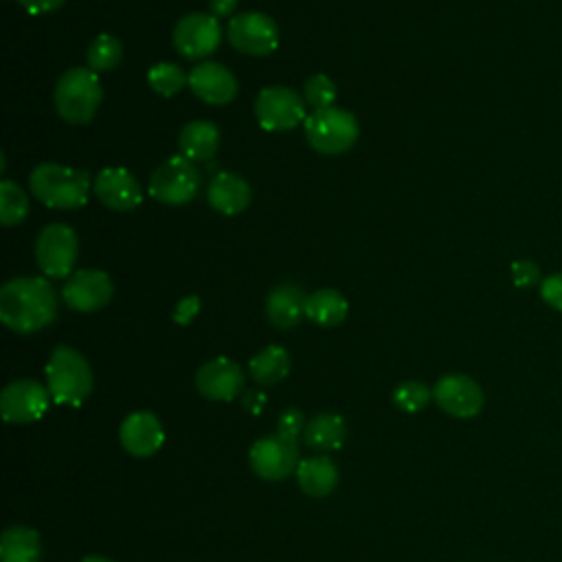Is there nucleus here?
<instances>
[{"label": "nucleus", "instance_id": "c756f323", "mask_svg": "<svg viewBox=\"0 0 562 562\" xmlns=\"http://www.w3.org/2000/svg\"><path fill=\"white\" fill-rule=\"evenodd\" d=\"M430 397H432V391L424 382H417V380L402 382L393 391V404L404 413H417V411L426 408Z\"/></svg>", "mask_w": 562, "mask_h": 562}, {"label": "nucleus", "instance_id": "4c0bfd02", "mask_svg": "<svg viewBox=\"0 0 562 562\" xmlns=\"http://www.w3.org/2000/svg\"><path fill=\"white\" fill-rule=\"evenodd\" d=\"M237 4H239V0H211L209 9L215 18H228L235 13Z\"/></svg>", "mask_w": 562, "mask_h": 562}, {"label": "nucleus", "instance_id": "423d86ee", "mask_svg": "<svg viewBox=\"0 0 562 562\" xmlns=\"http://www.w3.org/2000/svg\"><path fill=\"white\" fill-rule=\"evenodd\" d=\"M200 189V171L193 160L171 156L160 162L149 178V195L162 204L180 206L193 200Z\"/></svg>", "mask_w": 562, "mask_h": 562}, {"label": "nucleus", "instance_id": "4468645a", "mask_svg": "<svg viewBox=\"0 0 562 562\" xmlns=\"http://www.w3.org/2000/svg\"><path fill=\"white\" fill-rule=\"evenodd\" d=\"M114 294V283L103 270H79L70 274L61 288V299L68 307L77 312H97L110 303Z\"/></svg>", "mask_w": 562, "mask_h": 562}, {"label": "nucleus", "instance_id": "1a4fd4ad", "mask_svg": "<svg viewBox=\"0 0 562 562\" xmlns=\"http://www.w3.org/2000/svg\"><path fill=\"white\" fill-rule=\"evenodd\" d=\"M228 42L244 55L263 57L279 46V29L270 15L244 11L228 22Z\"/></svg>", "mask_w": 562, "mask_h": 562}, {"label": "nucleus", "instance_id": "9b49d317", "mask_svg": "<svg viewBox=\"0 0 562 562\" xmlns=\"http://www.w3.org/2000/svg\"><path fill=\"white\" fill-rule=\"evenodd\" d=\"M173 46L187 59H204L217 50L222 26L213 13H189L173 26Z\"/></svg>", "mask_w": 562, "mask_h": 562}, {"label": "nucleus", "instance_id": "473e14b6", "mask_svg": "<svg viewBox=\"0 0 562 562\" xmlns=\"http://www.w3.org/2000/svg\"><path fill=\"white\" fill-rule=\"evenodd\" d=\"M540 299L555 312H562V270L547 274L538 285Z\"/></svg>", "mask_w": 562, "mask_h": 562}, {"label": "nucleus", "instance_id": "39448f33", "mask_svg": "<svg viewBox=\"0 0 562 562\" xmlns=\"http://www.w3.org/2000/svg\"><path fill=\"white\" fill-rule=\"evenodd\" d=\"M360 136V125L356 116L342 108L314 110L305 119V138L312 149L334 156L345 154L356 145Z\"/></svg>", "mask_w": 562, "mask_h": 562}, {"label": "nucleus", "instance_id": "bb28decb", "mask_svg": "<svg viewBox=\"0 0 562 562\" xmlns=\"http://www.w3.org/2000/svg\"><path fill=\"white\" fill-rule=\"evenodd\" d=\"M123 57V44L119 37L114 35H99L92 40V44L88 46V53H86V59H88V68L94 70L97 75L99 72H105V70H112Z\"/></svg>", "mask_w": 562, "mask_h": 562}, {"label": "nucleus", "instance_id": "2f4dec72", "mask_svg": "<svg viewBox=\"0 0 562 562\" xmlns=\"http://www.w3.org/2000/svg\"><path fill=\"white\" fill-rule=\"evenodd\" d=\"M512 281L516 288H533L540 285V266L531 259H518L512 263Z\"/></svg>", "mask_w": 562, "mask_h": 562}, {"label": "nucleus", "instance_id": "ddd939ff", "mask_svg": "<svg viewBox=\"0 0 562 562\" xmlns=\"http://www.w3.org/2000/svg\"><path fill=\"white\" fill-rule=\"evenodd\" d=\"M50 402L48 389H44L37 380H13L0 393V411L4 422L9 424H29L37 422Z\"/></svg>", "mask_w": 562, "mask_h": 562}, {"label": "nucleus", "instance_id": "7c9ffc66", "mask_svg": "<svg viewBox=\"0 0 562 562\" xmlns=\"http://www.w3.org/2000/svg\"><path fill=\"white\" fill-rule=\"evenodd\" d=\"M303 97H305V101H307L314 110L331 108V105H334V99H336V86H334V81H331L327 75L318 72V75H312V77L305 81Z\"/></svg>", "mask_w": 562, "mask_h": 562}, {"label": "nucleus", "instance_id": "e433bc0d", "mask_svg": "<svg viewBox=\"0 0 562 562\" xmlns=\"http://www.w3.org/2000/svg\"><path fill=\"white\" fill-rule=\"evenodd\" d=\"M263 404H266V395H263L261 391H257V389L246 391V393H244V397H241V406H244V411H248V413H252V415L261 413V411H263Z\"/></svg>", "mask_w": 562, "mask_h": 562}, {"label": "nucleus", "instance_id": "f3484780", "mask_svg": "<svg viewBox=\"0 0 562 562\" xmlns=\"http://www.w3.org/2000/svg\"><path fill=\"white\" fill-rule=\"evenodd\" d=\"M191 92L211 105L231 103L237 97L235 75L217 61H200L189 72Z\"/></svg>", "mask_w": 562, "mask_h": 562}, {"label": "nucleus", "instance_id": "20e7f679", "mask_svg": "<svg viewBox=\"0 0 562 562\" xmlns=\"http://www.w3.org/2000/svg\"><path fill=\"white\" fill-rule=\"evenodd\" d=\"M103 99V86L99 81V75L90 70L88 66H77L66 70L55 86L53 101L57 114L75 125L88 123Z\"/></svg>", "mask_w": 562, "mask_h": 562}, {"label": "nucleus", "instance_id": "c85d7f7f", "mask_svg": "<svg viewBox=\"0 0 562 562\" xmlns=\"http://www.w3.org/2000/svg\"><path fill=\"white\" fill-rule=\"evenodd\" d=\"M147 81H149V88L160 97H173L189 83V75H184L182 68L176 64L160 61L149 68Z\"/></svg>", "mask_w": 562, "mask_h": 562}, {"label": "nucleus", "instance_id": "7ed1b4c3", "mask_svg": "<svg viewBox=\"0 0 562 562\" xmlns=\"http://www.w3.org/2000/svg\"><path fill=\"white\" fill-rule=\"evenodd\" d=\"M92 369L88 360L72 347L53 349L46 364V389L55 404L79 406L92 391Z\"/></svg>", "mask_w": 562, "mask_h": 562}, {"label": "nucleus", "instance_id": "f704fd0d", "mask_svg": "<svg viewBox=\"0 0 562 562\" xmlns=\"http://www.w3.org/2000/svg\"><path fill=\"white\" fill-rule=\"evenodd\" d=\"M198 312H200V296L189 294L176 303L171 318L176 325H189L198 316Z\"/></svg>", "mask_w": 562, "mask_h": 562}, {"label": "nucleus", "instance_id": "2eb2a0df", "mask_svg": "<svg viewBox=\"0 0 562 562\" xmlns=\"http://www.w3.org/2000/svg\"><path fill=\"white\" fill-rule=\"evenodd\" d=\"M246 384L244 369L231 358H213L206 360L195 373L198 391L213 402H231L235 400Z\"/></svg>", "mask_w": 562, "mask_h": 562}, {"label": "nucleus", "instance_id": "6e6552de", "mask_svg": "<svg viewBox=\"0 0 562 562\" xmlns=\"http://www.w3.org/2000/svg\"><path fill=\"white\" fill-rule=\"evenodd\" d=\"M255 116L257 123L268 132L294 130L307 119L303 99L285 86H268L259 90L255 99Z\"/></svg>", "mask_w": 562, "mask_h": 562}, {"label": "nucleus", "instance_id": "9d476101", "mask_svg": "<svg viewBox=\"0 0 562 562\" xmlns=\"http://www.w3.org/2000/svg\"><path fill=\"white\" fill-rule=\"evenodd\" d=\"M250 468L263 481H281L299 468L296 439L279 432L261 437L250 448Z\"/></svg>", "mask_w": 562, "mask_h": 562}, {"label": "nucleus", "instance_id": "6ab92c4d", "mask_svg": "<svg viewBox=\"0 0 562 562\" xmlns=\"http://www.w3.org/2000/svg\"><path fill=\"white\" fill-rule=\"evenodd\" d=\"M307 294L294 283H281L266 299V316L277 329H290L305 316Z\"/></svg>", "mask_w": 562, "mask_h": 562}, {"label": "nucleus", "instance_id": "f03ea898", "mask_svg": "<svg viewBox=\"0 0 562 562\" xmlns=\"http://www.w3.org/2000/svg\"><path fill=\"white\" fill-rule=\"evenodd\" d=\"M31 193L48 209L72 211L88 202L92 187L88 171L59 162H42L29 176Z\"/></svg>", "mask_w": 562, "mask_h": 562}, {"label": "nucleus", "instance_id": "5701e85b", "mask_svg": "<svg viewBox=\"0 0 562 562\" xmlns=\"http://www.w3.org/2000/svg\"><path fill=\"white\" fill-rule=\"evenodd\" d=\"M347 312H349L347 299L334 288H321V290L307 294L305 316L321 327L340 325L347 318Z\"/></svg>", "mask_w": 562, "mask_h": 562}, {"label": "nucleus", "instance_id": "f8f14e48", "mask_svg": "<svg viewBox=\"0 0 562 562\" xmlns=\"http://www.w3.org/2000/svg\"><path fill=\"white\" fill-rule=\"evenodd\" d=\"M432 400L443 413L457 419H470L479 415L485 404V395L479 382L463 373H448L439 378L432 386Z\"/></svg>", "mask_w": 562, "mask_h": 562}, {"label": "nucleus", "instance_id": "58836bf2", "mask_svg": "<svg viewBox=\"0 0 562 562\" xmlns=\"http://www.w3.org/2000/svg\"><path fill=\"white\" fill-rule=\"evenodd\" d=\"M81 562H112V560L103 558V555H86Z\"/></svg>", "mask_w": 562, "mask_h": 562}, {"label": "nucleus", "instance_id": "393cba45", "mask_svg": "<svg viewBox=\"0 0 562 562\" xmlns=\"http://www.w3.org/2000/svg\"><path fill=\"white\" fill-rule=\"evenodd\" d=\"M290 367H292L290 353L279 345L263 347L248 362L250 378L261 386H272V384L281 382L290 373Z\"/></svg>", "mask_w": 562, "mask_h": 562}, {"label": "nucleus", "instance_id": "a878e982", "mask_svg": "<svg viewBox=\"0 0 562 562\" xmlns=\"http://www.w3.org/2000/svg\"><path fill=\"white\" fill-rule=\"evenodd\" d=\"M303 437H305V443L310 448L336 450V448H340L345 443L347 426H345V419L340 415H336V413H321V415L312 417L305 424Z\"/></svg>", "mask_w": 562, "mask_h": 562}, {"label": "nucleus", "instance_id": "dca6fc26", "mask_svg": "<svg viewBox=\"0 0 562 562\" xmlns=\"http://www.w3.org/2000/svg\"><path fill=\"white\" fill-rule=\"evenodd\" d=\"M92 191L112 211H132L143 202L136 176L125 167H105L92 180Z\"/></svg>", "mask_w": 562, "mask_h": 562}, {"label": "nucleus", "instance_id": "4be33fe9", "mask_svg": "<svg viewBox=\"0 0 562 562\" xmlns=\"http://www.w3.org/2000/svg\"><path fill=\"white\" fill-rule=\"evenodd\" d=\"M180 156L189 160H209L220 149V130L211 121H191L178 136Z\"/></svg>", "mask_w": 562, "mask_h": 562}, {"label": "nucleus", "instance_id": "c9c22d12", "mask_svg": "<svg viewBox=\"0 0 562 562\" xmlns=\"http://www.w3.org/2000/svg\"><path fill=\"white\" fill-rule=\"evenodd\" d=\"M64 2L66 0H18V4H22L29 13H35V15L57 11Z\"/></svg>", "mask_w": 562, "mask_h": 562}, {"label": "nucleus", "instance_id": "0eeeda50", "mask_svg": "<svg viewBox=\"0 0 562 562\" xmlns=\"http://www.w3.org/2000/svg\"><path fill=\"white\" fill-rule=\"evenodd\" d=\"M77 252H79L77 233L61 222L44 226L35 239L37 268L53 279H66L72 272Z\"/></svg>", "mask_w": 562, "mask_h": 562}, {"label": "nucleus", "instance_id": "aec40b11", "mask_svg": "<svg viewBox=\"0 0 562 562\" xmlns=\"http://www.w3.org/2000/svg\"><path fill=\"white\" fill-rule=\"evenodd\" d=\"M209 204L222 215H237L250 204L248 182L231 171H220L206 189Z\"/></svg>", "mask_w": 562, "mask_h": 562}, {"label": "nucleus", "instance_id": "b1692460", "mask_svg": "<svg viewBox=\"0 0 562 562\" xmlns=\"http://www.w3.org/2000/svg\"><path fill=\"white\" fill-rule=\"evenodd\" d=\"M2 562H40L42 542L35 529L24 525H13L2 531L0 538Z\"/></svg>", "mask_w": 562, "mask_h": 562}, {"label": "nucleus", "instance_id": "a211bd4d", "mask_svg": "<svg viewBox=\"0 0 562 562\" xmlns=\"http://www.w3.org/2000/svg\"><path fill=\"white\" fill-rule=\"evenodd\" d=\"M119 439L121 446L132 454V457H151L158 452V448L165 441V430L160 419L149 413V411H138L132 413L123 419L119 428Z\"/></svg>", "mask_w": 562, "mask_h": 562}, {"label": "nucleus", "instance_id": "72a5a7b5", "mask_svg": "<svg viewBox=\"0 0 562 562\" xmlns=\"http://www.w3.org/2000/svg\"><path fill=\"white\" fill-rule=\"evenodd\" d=\"M303 413L299 408H288L279 415V422H277V432L283 435V437H290V439H296L299 432L303 430Z\"/></svg>", "mask_w": 562, "mask_h": 562}, {"label": "nucleus", "instance_id": "cd10ccee", "mask_svg": "<svg viewBox=\"0 0 562 562\" xmlns=\"http://www.w3.org/2000/svg\"><path fill=\"white\" fill-rule=\"evenodd\" d=\"M26 215H29L26 193L13 180H2L0 182V222L4 226H15V224H22Z\"/></svg>", "mask_w": 562, "mask_h": 562}, {"label": "nucleus", "instance_id": "412c9836", "mask_svg": "<svg viewBox=\"0 0 562 562\" xmlns=\"http://www.w3.org/2000/svg\"><path fill=\"white\" fill-rule=\"evenodd\" d=\"M296 481L307 496L323 498L336 490L338 468L329 457H310L299 461Z\"/></svg>", "mask_w": 562, "mask_h": 562}, {"label": "nucleus", "instance_id": "f257e3e1", "mask_svg": "<svg viewBox=\"0 0 562 562\" xmlns=\"http://www.w3.org/2000/svg\"><path fill=\"white\" fill-rule=\"evenodd\" d=\"M57 314V299L42 277H15L0 290V321L18 334L44 329Z\"/></svg>", "mask_w": 562, "mask_h": 562}]
</instances>
